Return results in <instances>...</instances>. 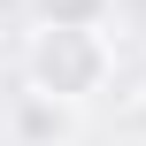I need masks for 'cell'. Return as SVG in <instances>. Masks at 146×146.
Here are the masks:
<instances>
[{
	"label": "cell",
	"instance_id": "obj_1",
	"mask_svg": "<svg viewBox=\"0 0 146 146\" xmlns=\"http://www.w3.org/2000/svg\"><path fill=\"white\" fill-rule=\"evenodd\" d=\"M108 77V46H100V31H38L31 38V92H46V100H85L92 85Z\"/></svg>",
	"mask_w": 146,
	"mask_h": 146
},
{
	"label": "cell",
	"instance_id": "obj_2",
	"mask_svg": "<svg viewBox=\"0 0 146 146\" xmlns=\"http://www.w3.org/2000/svg\"><path fill=\"white\" fill-rule=\"evenodd\" d=\"M15 139H31V146L69 139V108H62V100H46V92H23V100H15Z\"/></svg>",
	"mask_w": 146,
	"mask_h": 146
},
{
	"label": "cell",
	"instance_id": "obj_3",
	"mask_svg": "<svg viewBox=\"0 0 146 146\" xmlns=\"http://www.w3.org/2000/svg\"><path fill=\"white\" fill-rule=\"evenodd\" d=\"M38 15H46V31H100L108 0H38Z\"/></svg>",
	"mask_w": 146,
	"mask_h": 146
},
{
	"label": "cell",
	"instance_id": "obj_4",
	"mask_svg": "<svg viewBox=\"0 0 146 146\" xmlns=\"http://www.w3.org/2000/svg\"><path fill=\"white\" fill-rule=\"evenodd\" d=\"M139 131H146V100H139Z\"/></svg>",
	"mask_w": 146,
	"mask_h": 146
}]
</instances>
